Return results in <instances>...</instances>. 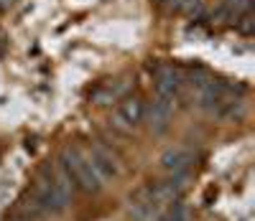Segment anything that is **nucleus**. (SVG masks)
Listing matches in <instances>:
<instances>
[{"label":"nucleus","instance_id":"8","mask_svg":"<svg viewBox=\"0 0 255 221\" xmlns=\"http://www.w3.org/2000/svg\"><path fill=\"white\" fill-rule=\"evenodd\" d=\"M13 221H28V219H13Z\"/></svg>","mask_w":255,"mask_h":221},{"label":"nucleus","instance_id":"3","mask_svg":"<svg viewBox=\"0 0 255 221\" xmlns=\"http://www.w3.org/2000/svg\"><path fill=\"white\" fill-rule=\"evenodd\" d=\"M156 89H158V97H166V99H176L179 92H181V76L174 66H166V64H158L156 69Z\"/></svg>","mask_w":255,"mask_h":221},{"label":"nucleus","instance_id":"5","mask_svg":"<svg viewBox=\"0 0 255 221\" xmlns=\"http://www.w3.org/2000/svg\"><path fill=\"white\" fill-rule=\"evenodd\" d=\"M171 109H174V99H166V97H158L151 109H148V120H151V127L156 132H163L168 127V117H171Z\"/></svg>","mask_w":255,"mask_h":221},{"label":"nucleus","instance_id":"2","mask_svg":"<svg viewBox=\"0 0 255 221\" xmlns=\"http://www.w3.org/2000/svg\"><path fill=\"white\" fill-rule=\"evenodd\" d=\"M145 117V104L140 99H128L120 104L118 115L113 117V127H118L120 132H130L135 125H140Z\"/></svg>","mask_w":255,"mask_h":221},{"label":"nucleus","instance_id":"4","mask_svg":"<svg viewBox=\"0 0 255 221\" xmlns=\"http://www.w3.org/2000/svg\"><path fill=\"white\" fill-rule=\"evenodd\" d=\"M87 158H90L92 168L97 170V175H100L102 181L115 178V175L120 173V163H118V158L113 155V152H110L108 147L95 145V147H92V155H87Z\"/></svg>","mask_w":255,"mask_h":221},{"label":"nucleus","instance_id":"7","mask_svg":"<svg viewBox=\"0 0 255 221\" xmlns=\"http://www.w3.org/2000/svg\"><path fill=\"white\" fill-rule=\"evenodd\" d=\"M161 221H189V211L184 206H174V211L168 216H163Z\"/></svg>","mask_w":255,"mask_h":221},{"label":"nucleus","instance_id":"1","mask_svg":"<svg viewBox=\"0 0 255 221\" xmlns=\"http://www.w3.org/2000/svg\"><path fill=\"white\" fill-rule=\"evenodd\" d=\"M59 165H61V170L69 175V181H72V186H77L79 191H87V193H97L100 188H102V178L97 175V170L92 168V163H90V158L87 155H82L79 150H67L61 155V160H59Z\"/></svg>","mask_w":255,"mask_h":221},{"label":"nucleus","instance_id":"6","mask_svg":"<svg viewBox=\"0 0 255 221\" xmlns=\"http://www.w3.org/2000/svg\"><path fill=\"white\" fill-rule=\"evenodd\" d=\"M191 160H194V158H191L186 150H168V152H163L161 165H163L168 173H174V170H189Z\"/></svg>","mask_w":255,"mask_h":221}]
</instances>
